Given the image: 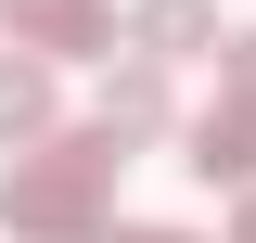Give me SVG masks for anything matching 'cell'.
<instances>
[{
    "mask_svg": "<svg viewBox=\"0 0 256 243\" xmlns=\"http://www.w3.org/2000/svg\"><path fill=\"white\" fill-rule=\"evenodd\" d=\"M192 180L256 192V90H230V77H218V102L192 116Z\"/></svg>",
    "mask_w": 256,
    "mask_h": 243,
    "instance_id": "cell-4",
    "label": "cell"
},
{
    "mask_svg": "<svg viewBox=\"0 0 256 243\" xmlns=\"http://www.w3.org/2000/svg\"><path fill=\"white\" fill-rule=\"evenodd\" d=\"M218 77H230V90H256V26H230V52H218Z\"/></svg>",
    "mask_w": 256,
    "mask_h": 243,
    "instance_id": "cell-7",
    "label": "cell"
},
{
    "mask_svg": "<svg viewBox=\"0 0 256 243\" xmlns=\"http://www.w3.org/2000/svg\"><path fill=\"white\" fill-rule=\"evenodd\" d=\"M116 166H128V154L102 141V128L13 154V166H0V230H13V243H102V218H116Z\"/></svg>",
    "mask_w": 256,
    "mask_h": 243,
    "instance_id": "cell-1",
    "label": "cell"
},
{
    "mask_svg": "<svg viewBox=\"0 0 256 243\" xmlns=\"http://www.w3.org/2000/svg\"><path fill=\"white\" fill-rule=\"evenodd\" d=\"M0 26L26 64H77V52H116V0H0Z\"/></svg>",
    "mask_w": 256,
    "mask_h": 243,
    "instance_id": "cell-2",
    "label": "cell"
},
{
    "mask_svg": "<svg viewBox=\"0 0 256 243\" xmlns=\"http://www.w3.org/2000/svg\"><path fill=\"white\" fill-rule=\"evenodd\" d=\"M128 52H141V64H205V52H230V38H218V0H128Z\"/></svg>",
    "mask_w": 256,
    "mask_h": 243,
    "instance_id": "cell-5",
    "label": "cell"
},
{
    "mask_svg": "<svg viewBox=\"0 0 256 243\" xmlns=\"http://www.w3.org/2000/svg\"><path fill=\"white\" fill-rule=\"evenodd\" d=\"M52 141V64L0 52V154H38Z\"/></svg>",
    "mask_w": 256,
    "mask_h": 243,
    "instance_id": "cell-6",
    "label": "cell"
},
{
    "mask_svg": "<svg viewBox=\"0 0 256 243\" xmlns=\"http://www.w3.org/2000/svg\"><path fill=\"white\" fill-rule=\"evenodd\" d=\"M102 141H116V154H141V141H166V128H180V102H166V64H141V52H128L116 64V77H102Z\"/></svg>",
    "mask_w": 256,
    "mask_h": 243,
    "instance_id": "cell-3",
    "label": "cell"
},
{
    "mask_svg": "<svg viewBox=\"0 0 256 243\" xmlns=\"http://www.w3.org/2000/svg\"><path fill=\"white\" fill-rule=\"evenodd\" d=\"M230 243H256V192H244V218H230Z\"/></svg>",
    "mask_w": 256,
    "mask_h": 243,
    "instance_id": "cell-8",
    "label": "cell"
},
{
    "mask_svg": "<svg viewBox=\"0 0 256 243\" xmlns=\"http://www.w3.org/2000/svg\"><path fill=\"white\" fill-rule=\"evenodd\" d=\"M116 243H192V230H116Z\"/></svg>",
    "mask_w": 256,
    "mask_h": 243,
    "instance_id": "cell-9",
    "label": "cell"
}]
</instances>
